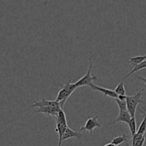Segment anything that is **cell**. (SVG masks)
<instances>
[{"label": "cell", "mask_w": 146, "mask_h": 146, "mask_svg": "<svg viewBox=\"0 0 146 146\" xmlns=\"http://www.w3.org/2000/svg\"><path fill=\"white\" fill-rule=\"evenodd\" d=\"M145 60H146V55L138 56L131 57V58H129L130 64H131L133 68L135 66H136L137 65H138V64L143 63L144 61H145Z\"/></svg>", "instance_id": "cell-13"}, {"label": "cell", "mask_w": 146, "mask_h": 146, "mask_svg": "<svg viewBox=\"0 0 146 146\" xmlns=\"http://www.w3.org/2000/svg\"><path fill=\"white\" fill-rule=\"evenodd\" d=\"M61 109H63V108H57V107L48 106L44 107V108H38V110L34 111V113H42L47 115V116H52L56 118Z\"/></svg>", "instance_id": "cell-7"}, {"label": "cell", "mask_w": 146, "mask_h": 146, "mask_svg": "<svg viewBox=\"0 0 146 146\" xmlns=\"http://www.w3.org/2000/svg\"><path fill=\"white\" fill-rule=\"evenodd\" d=\"M48 106L57 107V108H63L62 105L60 103L57 102L55 100L54 101H48V100H46L45 98V97H44V96H43V98L41 101H35V102H34V104L32 105V108L38 107V108H41Z\"/></svg>", "instance_id": "cell-6"}, {"label": "cell", "mask_w": 146, "mask_h": 146, "mask_svg": "<svg viewBox=\"0 0 146 146\" xmlns=\"http://www.w3.org/2000/svg\"><path fill=\"white\" fill-rule=\"evenodd\" d=\"M89 87H91L93 90L94 91H99V92L102 93L103 94L106 96H108L111 97V98H113V99L115 98H117L118 97V94L115 92V91H113V90L108 89V88H103V87L99 86H97L96 84H91Z\"/></svg>", "instance_id": "cell-8"}, {"label": "cell", "mask_w": 146, "mask_h": 146, "mask_svg": "<svg viewBox=\"0 0 146 146\" xmlns=\"http://www.w3.org/2000/svg\"><path fill=\"white\" fill-rule=\"evenodd\" d=\"M141 112L143 114L144 116L146 117V108H145V110H144V111H141Z\"/></svg>", "instance_id": "cell-21"}, {"label": "cell", "mask_w": 146, "mask_h": 146, "mask_svg": "<svg viewBox=\"0 0 146 146\" xmlns=\"http://www.w3.org/2000/svg\"><path fill=\"white\" fill-rule=\"evenodd\" d=\"M146 133V117L143 115V119L142 122L140 124V126L138 127V131H137V133L139 134H145Z\"/></svg>", "instance_id": "cell-18"}, {"label": "cell", "mask_w": 146, "mask_h": 146, "mask_svg": "<svg viewBox=\"0 0 146 146\" xmlns=\"http://www.w3.org/2000/svg\"><path fill=\"white\" fill-rule=\"evenodd\" d=\"M128 127H129L130 131L131 133V135L134 136L135 134L137 133V123H136V119H135V117H132L131 120L130 121V122L128 123Z\"/></svg>", "instance_id": "cell-14"}, {"label": "cell", "mask_w": 146, "mask_h": 146, "mask_svg": "<svg viewBox=\"0 0 146 146\" xmlns=\"http://www.w3.org/2000/svg\"><path fill=\"white\" fill-rule=\"evenodd\" d=\"M115 92L118 94V96H126V90H125L123 81H121L117 85L115 88Z\"/></svg>", "instance_id": "cell-15"}, {"label": "cell", "mask_w": 146, "mask_h": 146, "mask_svg": "<svg viewBox=\"0 0 146 146\" xmlns=\"http://www.w3.org/2000/svg\"><path fill=\"white\" fill-rule=\"evenodd\" d=\"M131 118H132V116H131V113L128 112V111H119V115H118V116L111 124H114L115 123H125L128 124V123L130 122Z\"/></svg>", "instance_id": "cell-9"}, {"label": "cell", "mask_w": 146, "mask_h": 146, "mask_svg": "<svg viewBox=\"0 0 146 146\" xmlns=\"http://www.w3.org/2000/svg\"><path fill=\"white\" fill-rule=\"evenodd\" d=\"M123 143H128V138H127V136L125 133H123L122 135H118V136L115 137L111 141V143L116 146L121 145V144Z\"/></svg>", "instance_id": "cell-12"}, {"label": "cell", "mask_w": 146, "mask_h": 146, "mask_svg": "<svg viewBox=\"0 0 146 146\" xmlns=\"http://www.w3.org/2000/svg\"><path fill=\"white\" fill-rule=\"evenodd\" d=\"M102 125L100 121H98V115L95 117H88L87 121H86L84 126L81 127L79 129V131H88L90 135H93V133L95 128H101Z\"/></svg>", "instance_id": "cell-5"}, {"label": "cell", "mask_w": 146, "mask_h": 146, "mask_svg": "<svg viewBox=\"0 0 146 146\" xmlns=\"http://www.w3.org/2000/svg\"><path fill=\"white\" fill-rule=\"evenodd\" d=\"M135 78H138V79L142 80V81H143L144 83H145V86H144V88H143L142 90H141V91H142V92H143V91H145V90L146 89V78H143V77L139 76H138V75H135Z\"/></svg>", "instance_id": "cell-19"}, {"label": "cell", "mask_w": 146, "mask_h": 146, "mask_svg": "<svg viewBox=\"0 0 146 146\" xmlns=\"http://www.w3.org/2000/svg\"><path fill=\"white\" fill-rule=\"evenodd\" d=\"M143 95V92L140 91V92L136 93L133 96H127V108H128V112L131 113L132 117H135V112H136L137 107H138V104H144L143 101L141 100Z\"/></svg>", "instance_id": "cell-3"}, {"label": "cell", "mask_w": 146, "mask_h": 146, "mask_svg": "<svg viewBox=\"0 0 146 146\" xmlns=\"http://www.w3.org/2000/svg\"><path fill=\"white\" fill-rule=\"evenodd\" d=\"M56 129L55 131L58 133V146H62V138L64 133L68 128L67 124L66 117L64 110L61 109L58 112V115L56 117Z\"/></svg>", "instance_id": "cell-2"}, {"label": "cell", "mask_w": 146, "mask_h": 146, "mask_svg": "<svg viewBox=\"0 0 146 146\" xmlns=\"http://www.w3.org/2000/svg\"><path fill=\"white\" fill-rule=\"evenodd\" d=\"M58 85L61 87V89L58 92L55 101L60 103L64 107L66 101L69 98L70 96L75 91V90L77 88V86H76L75 83L71 82V80H69L66 84H58Z\"/></svg>", "instance_id": "cell-1"}, {"label": "cell", "mask_w": 146, "mask_h": 146, "mask_svg": "<svg viewBox=\"0 0 146 146\" xmlns=\"http://www.w3.org/2000/svg\"><path fill=\"white\" fill-rule=\"evenodd\" d=\"M144 68H146V60H145V61H144L143 63H141V64H138V65H137L136 66L134 67V68H133L132 71H131V72H130L129 74H128V75H127L126 76H125V78L123 79V80H125V79H126V78H128V77L131 76V75L133 74L134 73L138 72V71H141V70H142V69H144Z\"/></svg>", "instance_id": "cell-16"}, {"label": "cell", "mask_w": 146, "mask_h": 146, "mask_svg": "<svg viewBox=\"0 0 146 146\" xmlns=\"http://www.w3.org/2000/svg\"><path fill=\"white\" fill-rule=\"evenodd\" d=\"M114 101H115L116 104L118 105V108H119V111H128L126 101H121V100H119L118 98H115Z\"/></svg>", "instance_id": "cell-17"}, {"label": "cell", "mask_w": 146, "mask_h": 146, "mask_svg": "<svg viewBox=\"0 0 146 146\" xmlns=\"http://www.w3.org/2000/svg\"><path fill=\"white\" fill-rule=\"evenodd\" d=\"M78 138V139H81L83 138V134L81 133H80V131H73L72 129L68 127L66 129V131L64 133V135H63L62 138V142H64V141H66V140L70 139V138Z\"/></svg>", "instance_id": "cell-10"}, {"label": "cell", "mask_w": 146, "mask_h": 146, "mask_svg": "<svg viewBox=\"0 0 146 146\" xmlns=\"http://www.w3.org/2000/svg\"><path fill=\"white\" fill-rule=\"evenodd\" d=\"M91 56H92V51L90 52V56L89 58H88V62H89V65H88V71H87L86 74L84 76L81 78H80L79 80L75 82L76 86H77V88H79V87L85 86H90L92 84H94V81L98 79V76H92L91 75V68H92V64H91Z\"/></svg>", "instance_id": "cell-4"}, {"label": "cell", "mask_w": 146, "mask_h": 146, "mask_svg": "<svg viewBox=\"0 0 146 146\" xmlns=\"http://www.w3.org/2000/svg\"><path fill=\"white\" fill-rule=\"evenodd\" d=\"M127 96H118V97L117 98H118L121 101H126Z\"/></svg>", "instance_id": "cell-20"}, {"label": "cell", "mask_w": 146, "mask_h": 146, "mask_svg": "<svg viewBox=\"0 0 146 146\" xmlns=\"http://www.w3.org/2000/svg\"><path fill=\"white\" fill-rule=\"evenodd\" d=\"M145 141V135L136 133L132 137L131 145L132 146H143Z\"/></svg>", "instance_id": "cell-11"}, {"label": "cell", "mask_w": 146, "mask_h": 146, "mask_svg": "<svg viewBox=\"0 0 146 146\" xmlns=\"http://www.w3.org/2000/svg\"><path fill=\"white\" fill-rule=\"evenodd\" d=\"M104 146H116V145H113V143H107V144H106V145H104Z\"/></svg>", "instance_id": "cell-22"}]
</instances>
